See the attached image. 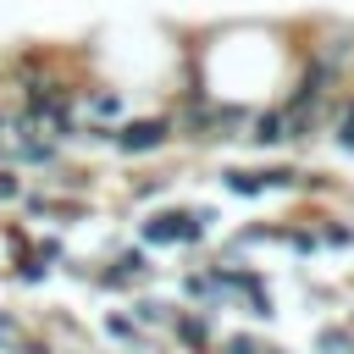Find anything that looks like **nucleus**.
<instances>
[{"mask_svg":"<svg viewBox=\"0 0 354 354\" xmlns=\"http://www.w3.org/2000/svg\"><path fill=\"white\" fill-rule=\"evenodd\" d=\"M321 138H326L332 149H343V155L354 160V88H343V94L332 100V111H326V127H321Z\"/></svg>","mask_w":354,"mask_h":354,"instance_id":"39448f33","label":"nucleus"},{"mask_svg":"<svg viewBox=\"0 0 354 354\" xmlns=\"http://www.w3.org/2000/svg\"><path fill=\"white\" fill-rule=\"evenodd\" d=\"M216 221H221L216 205H183V199L144 205L133 221V243H144L149 254H205L216 243Z\"/></svg>","mask_w":354,"mask_h":354,"instance_id":"f257e3e1","label":"nucleus"},{"mask_svg":"<svg viewBox=\"0 0 354 354\" xmlns=\"http://www.w3.org/2000/svg\"><path fill=\"white\" fill-rule=\"evenodd\" d=\"M105 149H111L116 160H160L166 149H177L171 116H166V111H133L116 133H105Z\"/></svg>","mask_w":354,"mask_h":354,"instance_id":"7ed1b4c3","label":"nucleus"},{"mask_svg":"<svg viewBox=\"0 0 354 354\" xmlns=\"http://www.w3.org/2000/svg\"><path fill=\"white\" fill-rule=\"evenodd\" d=\"M221 188H227L232 199H266L260 160H249V166H221Z\"/></svg>","mask_w":354,"mask_h":354,"instance_id":"0eeeda50","label":"nucleus"},{"mask_svg":"<svg viewBox=\"0 0 354 354\" xmlns=\"http://www.w3.org/2000/svg\"><path fill=\"white\" fill-rule=\"evenodd\" d=\"M0 354H6V348H0Z\"/></svg>","mask_w":354,"mask_h":354,"instance_id":"9d476101","label":"nucleus"},{"mask_svg":"<svg viewBox=\"0 0 354 354\" xmlns=\"http://www.w3.org/2000/svg\"><path fill=\"white\" fill-rule=\"evenodd\" d=\"M122 310L133 315V326H138L144 337H160V343H166V332H171V315H177V293H160V288H144V293H133V299H122Z\"/></svg>","mask_w":354,"mask_h":354,"instance_id":"20e7f679","label":"nucleus"},{"mask_svg":"<svg viewBox=\"0 0 354 354\" xmlns=\"http://www.w3.org/2000/svg\"><path fill=\"white\" fill-rule=\"evenodd\" d=\"M304 354H354V321L348 315H332L310 332V348Z\"/></svg>","mask_w":354,"mask_h":354,"instance_id":"423d86ee","label":"nucleus"},{"mask_svg":"<svg viewBox=\"0 0 354 354\" xmlns=\"http://www.w3.org/2000/svg\"><path fill=\"white\" fill-rule=\"evenodd\" d=\"M88 288H100V293H111V299H133V293H144V288H155L160 282V254H149L144 243H111L100 260H88V277H83Z\"/></svg>","mask_w":354,"mask_h":354,"instance_id":"f03ea898","label":"nucleus"},{"mask_svg":"<svg viewBox=\"0 0 354 354\" xmlns=\"http://www.w3.org/2000/svg\"><path fill=\"white\" fill-rule=\"evenodd\" d=\"M28 326H33V321H28L17 304H6V299H0V348H11V343L28 332Z\"/></svg>","mask_w":354,"mask_h":354,"instance_id":"6e6552de","label":"nucleus"},{"mask_svg":"<svg viewBox=\"0 0 354 354\" xmlns=\"http://www.w3.org/2000/svg\"><path fill=\"white\" fill-rule=\"evenodd\" d=\"M22 194H28V177H22V171H11V166H0V210H17V205H22Z\"/></svg>","mask_w":354,"mask_h":354,"instance_id":"1a4fd4ad","label":"nucleus"}]
</instances>
